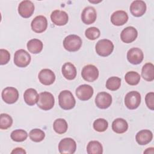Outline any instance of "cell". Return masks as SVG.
<instances>
[{
	"label": "cell",
	"mask_w": 154,
	"mask_h": 154,
	"mask_svg": "<svg viewBox=\"0 0 154 154\" xmlns=\"http://www.w3.org/2000/svg\"><path fill=\"white\" fill-rule=\"evenodd\" d=\"M153 138L152 132L148 129L141 130L135 135V140L137 143L141 146L149 143Z\"/></svg>",
	"instance_id": "cell-21"
},
{
	"label": "cell",
	"mask_w": 154,
	"mask_h": 154,
	"mask_svg": "<svg viewBox=\"0 0 154 154\" xmlns=\"http://www.w3.org/2000/svg\"><path fill=\"white\" fill-rule=\"evenodd\" d=\"M13 124L12 117L5 113H2L0 115V128L1 129H7L10 128Z\"/></svg>",
	"instance_id": "cell-33"
},
{
	"label": "cell",
	"mask_w": 154,
	"mask_h": 154,
	"mask_svg": "<svg viewBox=\"0 0 154 154\" xmlns=\"http://www.w3.org/2000/svg\"><path fill=\"white\" fill-rule=\"evenodd\" d=\"M82 41L77 35L71 34L65 37L63 40V46L66 50L69 52H76L82 46Z\"/></svg>",
	"instance_id": "cell-3"
},
{
	"label": "cell",
	"mask_w": 154,
	"mask_h": 154,
	"mask_svg": "<svg viewBox=\"0 0 154 154\" xmlns=\"http://www.w3.org/2000/svg\"><path fill=\"white\" fill-rule=\"evenodd\" d=\"M145 101L147 106L151 110L154 109V93L149 92L145 97Z\"/></svg>",
	"instance_id": "cell-37"
},
{
	"label": "cell",
	"mask_w": 154,
	"mask_h": 154,
	"mask_svg": "<svg viewBox=\"0 0 154 154\" xmlns=\"http://www.w3.org/2000/svg\"><path fill=\"white\" fill-rule=\"evenodd\" d=\"M29 137L32 141L38 143L43 140L45 137V133L40 129H33L29 132Z\"/></svg>",
	"instance_id": "cell-32"
},
{
	"label": "cell",
	"mask_w": 154,
	"mask_h": 154,
	"mask_svg": "<svg viewBox=\"0 0 154 154\" xmlns=\"http://www.w3.org/2000/svg\"><path fill=\"white\" fill-rule=\"evenodd\" d=\"M108 127V122L104 119H97L93 122V128L95 131L102 132L105 131Z\"/></svg>",
	"instance_id": "cell-34"
},
{
	"label": "cell",
	"mask_w": 154,
	"mask_h": 154,
	"mask_svg": "<svg viewBox=\"0 0 154 154\" xmlns=\"http://www.w3.org/2000/svg\"><path fill=\"white\" fill-rule=\"evenodd\" d=\"M39 94L36 90L29 88L26 90L23 94V99L25 103L29 106L34 105L38 100Z\"/></svg>",
	"instance_id": "cell-23"
},
{
	"label": "cell",
	"mask_w": 154,
	"mask_h": 154,
	"mask_svg": "<svg viewBox=\"0 0 154 154\" xmlns=\"http://www.w3.org/2000/svg\"><path fill=\"white\" fill-rule=\"evenodd\" d=\"M58 103L62 109L69 110L74 108L76 100L71 91L69 90H63L58 95Z\"/></svg>",
	"instance_id": "cell-1"
},
{
	"label": "cell",
	"mask_w": 154,
	"mask_h": 154,
	"mask_svg": "<svg viewBox=\"0 0 154 154\" xmlns=\"http://www.w3.org/2000/svg\"><path fill=\"white\" fill-rule=\"evenodd\" d=\"M138 36L137 30L133 26H128L123 29L120 34L122 41L125 43H130L135 40Z\"/></svg>",
	"instance_id": "cell-17"
},
{
	"label": "cell",
	"mask_w": 154,
	"mask_h": 154,
	"mask_svg": "<svg viewBox=\"0 0 154 154\" xmlns=\"http://www.w3.org/2000/svg\"><path fill=\"white\" fill-rule=\"evenodd\" d=\"M26 46L29 52L33 54H37L42 51L43 44L40 40L32 38L28 42Z\"/></svg>",
	"instance_id": "cell-26"
},
{
	"label": "cell",
	"mask_w": 154,
	"mask_h": 154,
	"mask_svg": "<svg viewBox=\"0 0 154 154\" xmlns=\"http://www.w3.org/2000/svg\"><path fill=\"white\" fill-rule=\"evenodd\" d=\"M95 103L100 109H106L112 103V96L108 93L100 92L97 93L95 97Z\"/></svg>",
	"instance_id": "cell-10"
},
{
	"label": "cell",
	"mask_w": 154,
	"mask_h": 154,
	"mask_svg": "<svg viewBox=\"0 0 154 154\" xmlns=\"http://www.w3.org/2000/svg\"><path fill=\"white\" fill-rule=\"evenodd\" d=\"M87 152L88 154H102L103 147L98 141H91L87 146Z\"/></svg>",
	"instance_id": "cell-27"
},
{
	"label": "cell",
	"mask_w": 154,
	"mask_h": 154,
	"mask_svg": "<svg viewBox=\"0 0 154 154\" xmlns=\"http://www.w3.org/2000/svg\"><path fill=\"white\" fill-rule=\"evenodd\" d=\"M37 106L44 111L52 109L55 104V99L53 94L48 91H43L39 94Z\"/></svg>",
	"instance_id": "cell-2"
},
{
	"label": "cell",
	"mask_w": 154,
	"mask_h": 154,
	"mask_svg": "<svg viewBox=\"0 0 154 154\" xmlns=\"http://www.w3.org/2000/svg\"><path fill=\"white\" fill-rule=\"evenodd\" d=\"M76 149V143L72 138H64L58 144V150L61 154H73Z\"/></svg>",
	"instance_id": "cell-7"
},
{
	"label": "cell",
	"mask_w": 154,
	"mask_h": 154,
	"mask_svg": "<svg viewBox=\"0 0 154 154\" xmlns=\"http://www.w3.org/2000/svg\"><path fill=\"white\" fill-rule=\"evenodd\" d=\"M51 19L55 25L63 26L68 22L69 16L64 11L55 10L52 12L51 14Z\"/></svg>",
	"instance_id": "cell-14"
},
{
	"label": "cell",
	"mask_w": 154,
	"mask_h": 154,
	"mask_svg": "<svg viewBox=\"0 0 154 154\" xmlns=\"http://www.w3.org/2000/svg\"><path fill=\"white\" fill-rule=\"evenodd\" d=\"M93 93L94 90L93 87L87 84L79 85L76 88L75 91L77 97L82 101L89 100L92 97Z\"/></svg>",
	"instance_id": "cell-12"
},
{
	"label": "cell",
	"mask_w": 154,
	"mask_h": 154,
	"mask_svg": "<svg viewBox=\"0 0 154 154\" xmlns=\"http://www.w3.org/2000/svg\"><path fill=\"white\" fill-rule=\"evenodd\" d=\"M1 96L3 100L5 103L12 104L17 100L19 98V91L14 87H7L2 90Z\"/></svg>",
	"instance_id": "cell-9"
},
{
	"label": "cell",
	"mask_w": 154,
	"mask_h": 154,
	"mask_svg": "<svg viewBox=\"0 0 154 154\" xmlns=\"http://www.w3.org/2000/svg\"><path fill=\"white\" fill-rule=\"evenodd\" d=\"M38 78L40 83L45 85L52 84L55 80V75L49 69H43L38 73Z\"/></svg>",
	"instance_id": "cell-18"
},
{
	"label": "cell",
	"mask_w": 154,
	"mask_h": 154,
	"mask_svg": "<svg viewBox=\"0 0 154 154\" xmlns=\"http://www.w3.org/2000/svg\"><path fill=\"white\" fill-rule=\"evenodd\" d=\"M141 76L140 74L134 71L128 72L125 76V79L126 83L130 85H136L140 81Z\"/></svg>",
	"instance_id": "cell-29"
},
{
	"label": "cell",
	"mask_w": 154,
	"mask_h": 154,
	"mask_svg": "<svg viewBox=\"0 0 154 154\" xmlns=\"http://www.w3.org/2000/svg\"><path fill=\"white\" fill-rule=\"evenodd\" d=\"M144 58V54L141 49L138 48H131L127 52L128 61L134 65L140 64Z\"/></svg>",
	"instance_id": "cell-15"
},
{
	"label": "cell",
	"mask_w": 154,
	"mask_h": 154,
	"mask_svg": "<svg viewBox=\"0 0 154 154\" xmlns=\"http://www.w3.org/2000/svg\"><path fill=\"white\" fill-rule=\"evenodd\" d=\"M128 20V15L123 10H117L114 12L111 16V23L116 26H122L125 24Z\"/></svg>",
	"instance_id": "cell-20"
},
{
	"label": "cell",
	"mask_w": 154,
	"mask_h": 154,
	"mask_svg": "<svg viewBox=\"0 0 154 154\" xmlns=\"http://www.w3.org/2000/svg\"><path fill=\"white\" fill-rule=\"evenodd\" d=\"M0 64L1 65H4L8 63L10 60V52L4 49H0Z\"/></svg>",
	"instance_id": "cell-36"
},
{
	"label": "cell",
	"mask_w": 154,
	"mask_h": 154,
	"mask_svg": "<svg viewBox=\"0 0 154 154\" xmlns=\"http://www.w3.org/2000/svg\"><path fill=\"white\" fill-rule=\"evenodd\" d=\"M61 72L63 76L68 80H73L76 76V69L71 63H64L61 67Z\"/></svg>",
	"instance_id": "cell-22"
},
{
	"label": "cell",
	"mask_w": 154,
	"mask_h": 154,
	"mask_svg": "<svg viewBox=\"0 0 154 154\" xmlns=\"http://www.w3.org/2000/svg\"><path fill=\"white\" fill-rule=\"evenodd\" d=\"M35 9L33 2L31 1L25 0L22 1L18 6L19 14L24 18L31 17L34 13Z\"/></svg>",
	"instance_id": "cell-13"
},
{
	"label": "cell",
	"mask_w": 154,
	"mask_h": 154,
	"mask_svg": "<svg viewBox=\"0 0 154 154\" xmlns=\"http://www.w3.org/2000/svg\"><path fill=\"white\" fill-rule=\"evenodd\" d=\"M141 76L147 81H153L154 79V66L151 63H146L142 67Z\"/></svg>",
	"instance_id": "cell-25"
},
{
	"label": "cell",
	"mask_w": 154,
	"mask_h": 154,
	"mask_svg": "<svg viewBox=\"0 0 154 154\" xmlns=\"http://www.w3.org/2000/svg\"><path fill=\"white\" fill-rule=\"evenodd\" d=\"M121 85V79L117 76L109 78L106 82V87L111 91L118 90Z\"/></svg>",
	"instance_id": "cell-30"
},
{
	"label": "cell",
	"mask_w": 154,
	"mask_h": 154,
	"mask_svg": "<svg viewBox=\"0 0 154 154\" xmlns=\"http://www.w3.org/2000/svg\"><path fill=\"white\" fill-rule=\"evenodd\" d=\"M153 148V147H150V148H147L144 152V153H153L152 152H150V150Z\"/></svg>",
	"instance_id": "cell-39"
},
{
	"label": "cell",
	"mask_w": 154,
	"mask_h": 154,
	"mask_svg": "<svg viewBox=\"0 0 154 154\" xmlns=\"http://www.w3.org/2000/svg\"><path fill=\"white\" fill-rule=\"evenodd\" d=\"M10 137L14 141L22 142L27 138L28 134L25 130L16 129L11 133Z\"/></svg>",
	"instance_id": "cell-31"
},
{
	"label": "cell",
	"mask_w": 154,
	"mask_h": 154,
	"mask_svg": "<svg viewBox=\"0 0 154 154\" xmlns=\"http://www.w3.org/2000/svg\"><path fill=\"white\" fill-rule=\"evenodd\" d=\"M31 26L32 30L36 33L44 32L48 27L47 19L42 15L35 17L31 22Z\"/></svg>",
	"instance_id": "cell-11"
},
{
	"label": "cell",
	"mask_w": 154,
	"mask_h": 154,
	"mask_svg": "<svg viewBox=\"0 0 154 154\" xmlns=\"http://www.w3.org/2000/svg\"><path fill=\"white\" fill-rule=\"evenodd\" d=\"M97 17V13L95 8L89 6L84 8L81 13V20L86 25L93 23Z\"/></svg>",
	"instance_id": "cell-16"
},
{
	"label": "cell",
	"mask_w": 154,
	"mask_h": 154,
	"mask_svg": "<svg viewBox=\"0 0 154 154\" xmlns=\"http://www.w3.org/2000/svg\"><path fill=\"white\" fill-rule=\"evenodd\" d=\"M128 129L127 122L122 118H117L112 123V129L117 134H123Z\"/></svg>",
	"instance_id": "cell-24"
},
{
	"label": "cell",
	"mask_w": 154,
	"mask_h": 154,
	"mask_svg": "<svg viewBox=\"0 0 154 154\" xmlns=\"http://www.w3.org/2000/svg\"><path fill=\"white\" fill-rule=\"evenodd\" d=\"M81 75L85 81L92 82L98 78L99 70L95 66L88 64L82 68Z\"/></svg>",
	"instance_id": "cell-8"
},
{
	"label": "cell",
	"mask_w": 154,
	"mask_h": 154,
	"mask_svg": "<svg viewBox=\"0 0 154 154\" xmlns=\"http://www.w3.org/2000/svg\"><path fill=\"white\" fill-rule=\"evenodd\" d=\"M53 128L55 132L58 134L65 133L68 128L67 122L63 119H57L53 123Z\"/></svg>",
	"instance_id": "cell-28"
},
{
	"label": "cell",
	"mask_w": 154,
	"mask_h": 154,
	"mask_svg": "<svg viewBox=\"0 0 154 154\" xmlns=\"http://www.w3.org/2000/svg\"><path fill=\"white\" fill-rule=\"evenodd\" d=\"M141 97L139 92L131 91L128 92L125 97V106L129 109L137 108L141 103Z\"/></svg>",
	"instance_id": "cell-5"
},
{
	"label": "cell",
	"mask_w": 154,
	"mask_h": 154,
	"mask_svg": "<svg viewBox=\"0 0 154 154\" xmlns=\"http://www.w3.org/2000/svg\"><path fill=\"white\" fill-rule=\"evenodd\" d=\"M26 153V151L21 147H16V148L14 149L11 152V153H12V154H13V153H14V154H19V153L25 154Z\"/></svg>",
	"instance_id": "cell-38"
},
{
	"label": "cell",
	"mask_w": 154,
	"mask_h": 154,
	"mask_svg": "<svg viewBox=\"0 0 154 154\" xmlns=\"http://www.w3.org/2000/svg\"><path fill=\"white\" fill-rule=\"evenodd\" d=\"M96 53L101 57L109 55L114 50L113 43L108 39H101L99 40L95 46Z\"/></svg>",
	"instance_id": "cell-4"
},
{
	"label": "cell",
	"mask_w": 154,
	"mask_h": 154,
	"mask_svg": "<svg viewBox=\"0 0 154 154\" xmlns=\"http://www.w3.org/2000/svg\"><path fill=\"white\" fill-rule=\"evenodd\" d=\"M30 54L24 49L16 51L14 55V63L19 67H25L31 62Z\"/></svg>",
	"instance_id": "cell-6"
},
{
	"label": "cell",
	"mask_w": 154,
	"mask_h": 154,
	"mask_svg": "<svg viewBox=\"0 0 154 154\" xmlns=\"http://www.w3.org/2000/svg\"><path fill=\"white\" fill-rule=\"evenodd\" d=\"M146 4L141 0L134 1L130 5V11L135 17H141L146 11Z\"/></svg>",
	"instance_id": "cell-19"
},
{
	"label": "cell",
	"mask_w": 154,
	"mask_h": 154,
	"mask_svg": "<svg viewBox=\"0 0 154 154\" xmlns=\"http://www.w3.org/2000/svg\"><path fill=\"white\" fill-rule=\"evenodd\" d=\"M100 35V30L94 26L90 27L87 28L85 31V37L90 40H94L99 37Z\"/></svg>",
	"instance_id": "cell-35"
}]
</instances>
